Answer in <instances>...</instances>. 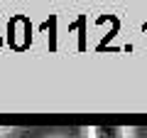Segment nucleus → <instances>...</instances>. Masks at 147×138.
<instances>
[{"mask_svg": "<svg viewBox=\"0 0 147 138\" xmlns=\"http://www.w3.org/2000/svg\"><path fill=\"white\" fill-rule=\"evenodd\" d=\"M86 138H135V131L130 126H86Z\"/></svg>", "mask_w": 147, "mask_h": 138, "instance_id": "obj_1", "label": "nucleus"}, {"mask_svg": "<svg viewBox=\"0 0 147 138\" xmlns=\"http://www.w3.org/2000/svg\"><path fill=\"white\" fill-rule=\"evenodd\" d=\"M7 133H12V128H10V126H0V138H5Z\"/></svg>", "mask_w": 147, "mask_h": 138, "instance_id": "obj_2", "label": "nucleus"}]
</instances>
